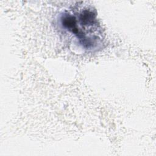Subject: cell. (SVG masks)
<instances>
[{
  "instance_id": "cell-1",
  "label": "cell",
  "mask_w": 156,
  "mask_h": 156,
  "mask_svg": "<svg viewBox=\"0 0 156 156\" xmlns=\"http://www.w3.org/2000/svg\"><path fill=\"white\" fill-rule=\"evenodd\" d=\"M78 15L65 12L60 16L62 27L73 34L84 48L92 49L98 44L100 38L95 34L98 29L96 14L91 9H84Z\"/></svg>"
}]
</instances>
